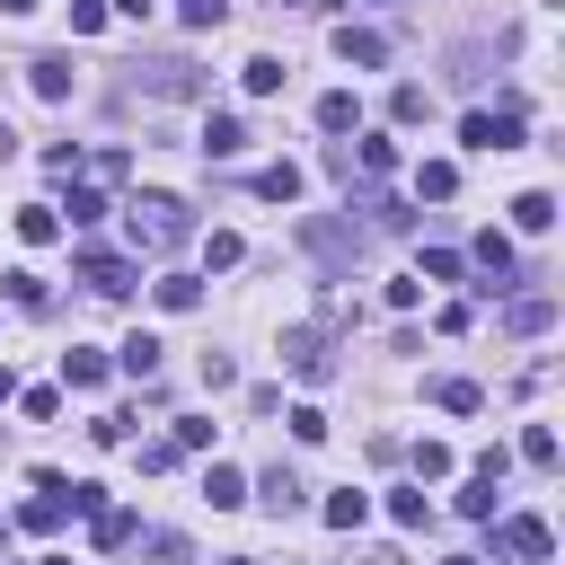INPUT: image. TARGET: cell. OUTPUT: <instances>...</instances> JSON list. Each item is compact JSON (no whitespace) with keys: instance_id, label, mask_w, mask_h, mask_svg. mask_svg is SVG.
<instances>
[{"instance_id":"obj_1","label":"cell","mask_w":565,"mask_h":565,"mask_svg":"<svg viewBox=\"0 0 565 565\" xmlns=\"http://www.w3.org/2000/svg\"><path fill=\"white\" fill-rule=\"evenodd\" d=\"M133 248H186V203L177 194H133Z\"/></svg>"},{"instance_id":"obj_2","label":"cell","mask_w":565,"mask_h":565,"mask_svg":"<svg viewBox=\"0 0 565 565\" xmlns=\"http://www.w3.org/2000/svg\"><path fill=\"white\" fill-rule=\"evenodd\" d=\"M460 141H468V151H513V141H522V106H504V115H460Z\"/></svg>"},{"instance_id":"obj_3","label":"cell","mask_w":565,"mask_h":565,"mask_svg":"<svg viewBox=\"0 0 565 565\" xmlns=\"http://www.w3.org/2000/svg\"><path fill=\"white\" fill-rule=\"evenodd\" d=\"M282 363H292L301 380H327V372H336V363H327V336H318V327H292V336H282Z\"/></svg>"},{"instance_id":"obj_4","label":"cell","mask_w":565,"mask_h":565,"mask_svg":"<svg viewBox=\"0 0 565 565\" xmlns=\"http://www.w3.org/2000/svg\"><path fill=\"white\" fill-rule=\"evenodd\" d=\"M494 548H504V556H522V565H548V522H504V530H494Z\"/></svg>"},{"instance_id":"obj_5","label":"cell","mask_w":565,"mask_h":565,"mask_svg":"<svg viewBox=\"0 0 565 565\" xmlns=\"http://www.w3.org/2000/svg\"><path fill=\"white\" fill-rule=\"evenodd\" d=\"M80 282H89L98 301H124V292H133V265H124V256H80Z\"/></svg>"},{"instance_id":"obj_6","label":"cell","mask_w":565,"mask_h":565,"mask_svg":"<svg viewBox=\"0 0 565 565\" xmlns=\"http://www.w3.org/2000/svg\"><path fill=\"white\" fill-rule=\"evenodd\" d=\"M27 80H36V98L62 106V98H71V53H36V62H27Z\"/></svg>"},{"instance_id":"obj_7","label":"cell","mask_w":565,"mask_h":565,"mask_svg":"<svg viewBox=\"0 0 565 565\" xmlns=\"http://www.w3.org/2000/svg\"><path fill=\"white\" fill-rule=\"evenodd\" d=\"M239 151H248V124L239 115H212L203 124V160H239Z\"/></svg>"},{"instance_id":"obj_8","label":"cell","mask_w":565,"mask_h":565,"mask_svg":"<svg viewBox=\"0 0 565 565\" xmlns=\"http://www.w3.org/2000/svg\"><path fill=\"white\" fill-rule=\"evenodd\" d=\"M203 494H212V513H230V504H248V477H239L230 460H212V468H203Z\"/></svg>"},{"instance_id":"obj_9","label":"cell","mask_w":565,"mask_h":565,"mask_svg":"<svg viewBox=\"0 0 565 565\" xmlns=\"http://www.w3.org/2000/svg\"><path fill=\"white\" fill-rule=\"evenodd\" d=\"M256 494H265V513H274V522H292V513H301V477H292V468H274Z\"/></svg>"},{"instance_id":"obj_10","label":"cell","mask_w":565,"mask_h":565,"mask_svg":"<svg viewBox=\"0 0 565 565\" xmlns=\"http://www.w3.org/2000/svg\"><path fill=\"white\" fill-rule=\"evenodd\" d=\"M415 194H424V203H451V194H460V168H451V160H424V168H415Z\"/></svg>"},{"instance_id":"obj_11","label":"cell","mask_w":565,"mask_h":565,"mask_svg":"<svg viewBox=\"0 0 565 565\" xmlns=\"http://www.w3.org/2000/svg\"><path fill=\"white\" fill-rule=\"evenodd\" d=\"M18 239H27V248H53V239H62V212H53V203H27V212H18Z\"/></svg>"},{"instance_id":"obj_12","label":"cell","mask_w":565,"mask_h":565,"mask_svg":"<svg viewBox=\"0 0 565 565\" xmlns=\"http://www.w3.org/2000/svg\"><path fill=\"white\" fill-rule=\"evenodd\" d=\"M336 53H344V62H363V71H372V62H389V45H380L372 27H336Z\"/></svg>"},{"instance_id":"obj_13","label":"cell","mask_w":565,"mask_h":565,"mask_svg":"<svg viewBox=\"0 0 565 565\" xmlns=\"http://www.w3.org/2000/svg\"><path fill=\"white\" fill-rule=\"evenodd\" d=\"M62 380H71V389H98V380H106V353L71 344V353H62Z\"/></svg>"},{"instance_id":"obj_14","label":"cell","mask_w":565,"mask_h":565,"mask_svg":"<svg viewBox=\"0 0 565 565\" xmlns=\"http://www.w3.org/2000/svg\"><path fill=\"white\" fill-rule=\"evenodd\" d=\"M363 522H372V494H353V486L327 494V530H363Z\"/></svg>"},{"instance_id":"obj_15","label":"cell","mask_w":565,"mask_h":565,"mask_svg":"<svg viewBox=\"0 0 565 565\" xmlns=\"http://www.w3.org/2000/svg\"><path fill=\"white\" fill-rule=\"evenodd\" d=\"M115 363H124L133 380H151V372H160V336H124V353H115Z\"/></svg>"},{"instance_id":"obj_16","label":"cell","mask_w":565,"mask_h":565,"mask_svg":"<svg viewBox=\"0 0 565 565\" xmlns=\"http://www.w3.org/2000/svg\"><path fill=\"white\" fill-rule=\"evenodd\" d=\"M548 318H556V301H548V292H522V301H513V336H539Z\"/></svg>"},{"instance_id":"obj_17","label":"cell","mask_w":565,"mask_h":565,"mask_svg":"<svg viewBox=\"0 0 565 565\" xmlns=\"http://www.w3.org/2000/svg\"><path fill=\"white\" fill-rule=\"evenodd\" d=\"M151 292H160V310H194V301H203V282H194V274H160Z\"/></svg>"},{"instance_id":"obj_18","label":"cell","mask_w":565,"mask_h":565,"mask_svg":"<svg viewBox=\"0 0 565 565\" xmlns=\"http://www.w3.org/2000/svg\"><path fill=\"white\" fill-rule=\"evenodd\" d=\"M389 513H398V530H424V522H434V504H424V486H398V494H389Z\"/></svg>"},{"instance_id":"obj_19","label":"cell","mask_w":565,"mask_h":565,"mask_svg":"<svg viewBox=\"0 0 565 565\" xmlns=\"http://www.w3.org/2000/svg\"><path fill=\"white\" fill-rule=\"evenodd\" d=\"M256 194H265V203H292V194H301V168H292V160H274V168L256 177Z\"/></svg>"},{"instance_id":"obj_20","label":"cell","mask_w":565,"mask_h":565,"mask_svg":"<svg viewBox=\"0 0 565 565\" xmlns=\"http://www.w3.org/2000/svg\"><path fill=\"white\" fill-rule=\"evenodd\" d=\"M494 486H504V477H468V486H460V513H468V522H494Z\"/></svg>"},{"instance_id":"obj_21","label":"cell","mask_w":565,"mask_h":565,"mask_svg":"<svg viewBox=\"0 0 565 565\" xmlns=\"http://www.w3.org/2000/svg\"><path fill=\"white\" fill-rule=\"evenodd\" d=\"M353 115H363V106H353V89H327V98H318V124H327V133H353Z\"/></svg>"},{"instance_id":"obj_22","label":"cell","mask_w":565,"mask_h":565,"mask_svg":"<svg viewBox=\"0 0 565 565\" xmlns=\"http://www.w3.org/2000/svg\"><path fill=\"white\" fill-rule=\"evenodd\" d=\"M477 265L504 282V274H513V239H504V230H486V239H477Z\"/></svg>"},{"instance_id":"obj_23","label":"cell","mask_w":565,"mask_h":565,"mask_svg":"<svg viewBox=\"0 0 565 565\" xmlns=\"http://www.w3.org/2000/svg\"><path fill=\"white\" fill-rule=\"evenodd\" d=\"M434 398H442L451 415H477V406H486V398H477V380H434Z\"/></svg>"},{"instance_id":"obj_24","label":"cell","mask_w":565,"mask_h":565,"mask_svg":"<svg viewBox=\"0 0 565 565\" xmlns=\"http://www.w3.org/2000/svg\"><path fill=\"white\" fill-rule=\"evenodd\" d=\"M353 160H363V177H389V168H398V141H380V133H372Z\"/></svg>"},{"instance_id":"obj_25","label":"cell","mask_w":565,"mask_h":565,"mask_svg":"<svg viewBox=\"0 0 565 565\" xmlns=\"http://www.w3.org/2000/svg\"><path fill=\"white\" fill-rule=\"evenodd\" d=\"M548 222H556L548 194H522V203H513V230H548Z\"/></svg>"},{"instance_id":"obj_26","label":"cell","mask_w":565,"mask_h":565,"mask_svg":"<svg viewBox=\"0 0 565 565\" xmlns=\"http://www.w3.org/2000/svg\"><path fill=\"white\" fill-rule=\"evenodd\" d=\"M168 442H177V460H186V451H212V424H203V415H177Z\"/></svg>"},{"instance_id":"obj_27","label":"cell","mask_w":565,"mask_h":565,"mask_svg":"<svg viewBox=\"0 0 565 565\" xmlns=\"http://www.w3.org/2000/svg\"><path fill=\"white\" fill-rule=\"evenodd\" d=\"M522 460H530V468H556V434H548V424H530V434H522Z\"/></svg>"},{"instance_id":"obj_28","label":"cell","mask_w":565,"mask_h":565,"mask_svg":"<svg viewBox=\"0 0 565 565\" xmlns=\"http://www.w3.org/2000/svg\"><path fill=\"white\" fill-rule=\"evenodd\" d=\"M151 565H194V548L177 530H151Z\"/></svg>"},{"instance_id":"obj_29","label":"cell","mask_w":565,"mask_h":565,"mask_svg":"<svg viewBox=\"0 0 565 565\" xmlns=\"http://www.w3.org/2000/svg\"><path fill=\"white\" fill-rule=\"evenodd\" d=\"M248 89H256V98H274V89H282V62H274V53H256V62H248Z\"/></svg>"},{"instance_id":"obj_30","label":"cell","mask_w":565,"mask_h":565,"mask_svg":"<svg viewBox=\"0 0 565 565\" xmlns=\"http://www.w3.org/2000/svg\"><path fill=\"white\" fill-rule=\"evenodd\" d=\"M10 301H18V310H45V274L18 265V274H10Z\"/></svg>"},{"instance_id":"obj_31","label":"cell","mask_w":565,"mask_h":565,"mask_svg":"<svg viewBox=\"0 0 565 565\" xmlns=\"http://www.w3.org/2000/svg\"><path fill=\"white\" fill-rule=\"evenodd\" d=\"M133 530H141V522H133V513H98V548H124V539H133Z\"/></svg>"},{"instance_id":"obj_32","label":"cell","mask_w":565,"mask_h":565,"mask_svg":"<svg viewBox=\"0 0 565 565\" xmlns=\"http://www.w3.org/2000/svg\"><path fill=\"white\" fill-rule=\"evenodd\" d=\"M98 212H106V194H98V186H71V222H80V230H89V222H98Z\"/></svg>"},{"instance_id":"obj_33","label":"cell","mask_w":565,"mask_h":565,"mask_svg":"<svg viewBox=\"0 0 565 565\" xmlns=\"http://www.w3.org/2000/svg\"><path fill=\"white\" fill-rule=\"evenodd\" d=\"M415 477H451V451L442 442H415Z\"/></svg>"},{"instance_id":"obj_34","label":"cell","mask_w":565,"mask_h":565,"mask_svg":"<svg viewBox=\"0 0 565 565\" xmlns=\"http://www.w3.org/2000/svg\"><path fill=\"white\" fill-rule=\"evenodd\" d=\"M18 530H62V504H45V494H36V504L18 513Z\"/></svg>"},{"instance_id":"obj_35","label":"cell","mask_w":565,"mask_h":565,"mask_svg":"<svg viewBox=\"0 0 565 565\" xmlns=\"http://www.w3.org/2000/svg\"><path fill=\"white\" fill-rule=\"evenodd\" d=\"M230 18V0H186V27H222Z\"/></svg>"},{"instance_id":"obj_36","label":"cell","mask_w":565,"mask_h":565,"mask_svg":"<svg viewBox=\"0 0 565 565\" xmlns=\"http://www.w3.org/2000/svg\"><path fill=\"white\" fill-rule=\"evenodd\" d=\"M389 115H398V124H424V89H415V80H406V89H398V98H389Z\"/></svg>"},{"instance_id":"obj_37","label":"cell","mask_w":565,"mask_h":565,"mask_svg":"<svg viewBox=\"0 0 565 565\" xmlns=\"http://www.w3.org/2000/svg\"><path fill=\"white\" fill-rule=\"evenodd\" d=\"M115 10H124V18H151V0H115Z\"/></svg>"},{"instance_id":"obj_38","label":"cell","mask_w":565,"mask_h":565,"mask_svg":"<svg viewBox=\"0 0 565 565\" xmlns=\"http://www.w3.org/2000/svg\"><path fill=\"white\" fill-rule=\"evenodd\" d=\"M0 10H10V18H27V10H36V0H0Z\"/></svg>"},{"instance_id":"obj_39","label":"cell","mask_w":565,"mask_h":565,"mask_svg":"<svg viewBox=\"0 0 565 565\" xmlns=\"http://www.w3.org/2000/svg\"><path fill=\"white\" fill-rule=\"evenodd\" d=\"M0 398H18V380H10V372H0Z\"/></svg>"},{"instance_id":"obj_40","label":"cell","mask_w":565,"mask_h":565,"mask_svg":"<svg viewBox=\"0 0 565 565\" xmlns=\"http://www.w3.org/2000/svg\"><path fill=\"white\" fill-rule=\"evenodd\" d=\"M451 565H486V556H451Z\"/></svg>"},{"instance_id":"obj_41","label":"cell","mask_w":565,"mask_h":565,"mask_svg":"<svg viewBox=\"0 0 565 565\" xmlns=\"http://www.w3.org/2000/svg\"><path fill=\"white\" fill-rule=\"evenodd\" d=\"M45 565H71V556H45Z\"/></svg>"},{"instance_id":"obj_42","label":"cell","mask_w":565,"mask_h":565,"mask_svg":"<svg viewBox=\"0 0 565 565\" xmlns=\"http://www.w3.org/2000/svg\"><path fill=\"white\" fill-rule=\"evenodd\" d=\"M230 565H248V556H230Z\"/></svg>"}]
</instances>
